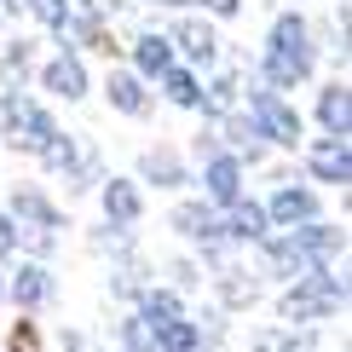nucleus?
I'll return each instance as SVG.
<instances>
[{
  "label": "nucleus",
  "mask_w": 352,
  "mask_h": 352,
  "mask_svg": "<svg viewBox=\"0 0 352 352\" xmlns=\"http://www.w3.org/2000/svg\"><path fill=\"white\" fill-rule=\"evenodd\" d=\"M12 248H18V219L0 214V254H12Z\"/></svg>",
  "instance_id": "obj_27"
},
{
  "label": "nucleus",
  "mask_w": 352,
  "mask_h": 352,
  "mask_svg": "<svg viewBox=\"0 0 352 352\" xmlns=\"http://www.w3.org/2000/svg\"><path fill=\"white\" fill-rule=\"evenodd\" d=\"M341 300H346L341 272L312 266V272H300V277H295V289L283 295V306H277V312H283L289 324H318V318H335V312H341Z\"/></svg>",
  "instance_id": "obj_3"
},
{
  "label": "nucleus",
  "mask_w": 352,
  "mask_h": 352,
  "mask_svg": "<svg viewBox=\"0 0 352 352\" xmlns=\"http://www.w3.org/2000/svg\"><path fill=\"white\" fill-rule=\"evenodd\" d=\"M202 190H208V202L214 208H226V202H237L243 197V162L237 156H208V162H202Z\"/></svg>",
  "instance_id": "obj_8"
},
{
  "label": "nucleus",
  "mask_w": 352,
  "mask_h": 352,
  "mask_svg": "<svg viewBox=\"0 0 352 352\" xmlns=\"http://www.w3.org/2000/svg\"><path fill=\"white\" fill-rule=\"evenodd\" d=\"M168 41H173V47H179V52L190 58V64H214V52H219V35H214L208 23H197V18H190V23H179Z\"/></svg>",
  "instance_id": "obj_16"
},
{
  "label": "nucleus",
  "mask_w": 352,
  "mask_h": 352,
  "mask_svg": "<svg viewBox=\"0 0 352 352\" xmlns=\"http://www.w3.org/2000/svg\"><path fill=\"white\" fill-rule=\"evenodd\" d=\"M0 295H6V277H0Z\"/></svg>",
  "instance_id": "obj_30"
},
{
  "label": "nucleus",
  "mask_w": 352,
  "mask_h": 352,
  "mask_svg": "<svg viewBox=\"0 0 352 352\" xmlns=\"http://www.w3.org/2000/svg\"><path fill=\"white\" fill-rule=\"evenodd\" d=\"M266 219L272 226H306V219H318V197L306 185H277V197L266 202Z\"/></svg>",
  "instance_id": "obj_10"
},
{
  "label": "nucleus",
  "mask_w": 352,
  "mask_h": 352,
  "mask_svg": "<svg viewBox=\"0 0 352 352\" xmlns=\"http://www.w3.org/2000/svg\"><path fill=\"white\" fill-rule=\"evenodd\" d=\"M6 295H12V306H18V312H35V306L52 300V272L41 266V260H23V266L6 277Z\"/></svg>",
  "instance_id": "obj_7"
},
{
  "label": "nucleus",
  "mask_w": 352,
  "mask_h": 352,
  "mask_svg": "<svg viewBox=\"0 0 352 352\" xmlns=\"http://www.w3.org/2000/svg\"><path fill=\"white\" fill-rule=\"evenodd\" d=\"M6 69H12V81H23V69H29V41H12V47H6Z\"/></svg>",
  "instance_id": "obj_26"
},
{
  "label": "nucleus",
  "mask_w": 352,
  "mask_h": 352,
  "mask_svg": "<svg viewBox=\"0 0 352 352\" xmlns=\"http://www.w3.org/2000/svg\"><path fill=\"white\" fill-rule=\"evenodd\" d=\"M185 306L173 289H139V318H151V324H162V318H179Z\"/></svg>",
  "instance_id": "obj_21"
},
{
  "label": "nucleus",
  "mask_w": 352,
  "mask_h": 352,
  "mask_svg": "<svg viewBox=\"0 0 352 352\" xmlns=\"http://www.w3.org/2000/svg\"><path fill=\"white\" fill-rule=\"evenodd\" d=\"M173 231H179L185 243H202V248L226 243V226H219L214 202H179V208H173Z\"/></svg>",
  "instance_id": "obj_6"
},
{
  "label": "nucleus",
  "mask_w": 352,
  "mask_h": 352,
  "mask_svg": "<svg viewBox=\"0 0 352 352\" xmlns=\"http://www.w3.org/2000/svg\"><path fill=\"white\" fill-rule=\"evenodd\" d=\"M156 81H162V93H168L179 110H202V81H197V69H185V64H168Z\"/></svg>",
  "instance_id": "obj_18"
},
{
  "label": "nucleus",
  "mask_w": 352,
  "mask_h": 352,
  "mask_svg": "<svg viewBox=\"0 0 352 352\" xmlns=\"http://www.w3.org/2000/svg\"><path fill=\"white\" fill-rule=\"evenodd\" d=\"M266 243V266L272 277H300L312 266H329L335 254H341V226H329V219H306V226H283V237H260Z\"/></svg>",
  "instance_id": "obj_1"
},
{
  "label": "nucleus",
  "mask_w": 352,
  "mask_h": 352,
  "mask_svg": "<svg viewBox=\"0 0 352 352\" xmlns=\"http://www.w3.org/2000/svg\"><path fill=\"white\" fill-rule=\"evenodd\" d=\"M139 179H151V185L173 190V185H185L190 173H185V162H179L173 151H144V162H139Z\"/></svg>",
  "instance_id": "obj_19"
},
{
  "label": "nucleus",
  "mask_w": 352,
  "mask_h": 352,
  "mask_svg": "<svg viewBox=\"0 0 352 352\" xmlns=\"http://www.w3.org/2000/svg\"><path fill=\"white\" fill-rule=\"evenodd\" d=\"M104 93H110V104L122 110V116H144V110H151V93H144V76H139V69H110Z\"/></svg>",
  "instance_id": "obj_15"
},
{
  "label": "nucleus",
  "mask_w": 352,
  "mask_h": 352,
  "mask_svg": "<svg viewBox=\"0 0 352 352\" xmlns=\"http://www.w3.org/2000/svg\"><path fill=\"white\" fill-rule=\"evenodd\" d=\"M0 127H6V139L18 144V151H41V144L58 133V122H52V116L23 93L18 81H12V93L0 98Z\"/></svg>",
  "instance_id": "obj_4"
},
{
  "label": "nucleus",
  "mask_w": 352,
  "mask_h": 352,
  "mask_svg": "<svg viewBox=\"0 0 352 352\" xmlns=\"http://www.w3.org/2000/svg\"><path fill=\"white\" fill-rule=\"evenodd\" d=\"M248 127L266 144H300V116L277 87H248Z\"/></svg>",
  "instance_id": "obj_5"
},
{
  "label": "nucleus",
  "mask_w": 352,
  "mask_h": 352,
  "mask_svg": "<svg viewBox=\"0 0 352 352\" xmlns=\"http://www.w3.org/2000/svg\"><path fill=\"white\" fill-rule=\"evenodd\" d=\"M12 219H18V226H35V231H58L64 226V214L52 208L47 197H41L35 185H23V190H12V208H6Z\"/></svg>",
  "instance_id": "obj_12"
},
{
  "label": "nucleus",
  "mask_w": 352,
  "mask_h": 352,
  "mask_svg": "<svg viewBox=\"0 0 352 352\" xmlns=\"http://www.w3.org/2000/svg\"><path fill=\"white\" fill-rule=\"evenodd\" d=\"M87 12H93V18H116V12H122V0H87Z\"/></svg>",
  "instance_id": "obj_28"
},
{
  "label": "nucleus",
  "mask_w": 352,
  "mask_h": 352,
  "mask_svg": "<svg viewBox=\"0 0 352 352\" xmlns=\"http://www.w3.org/2000/svg\"><path fill=\"white\" fill-rule=\"evenodd\" d=\"M122 352H162L151 318H127V324H122Z\"/></svg>",
  "instance_id": "obj_22"
},
{
  "label": "nucleus",
  "mask_w": 352,
  "mask_h": 352,
  "mask_svg": "<svg viewBox=\"0 0 352 352\" xmlns=\"http://www.w3.org/2000/svg\"><path fill=\"white\" fill-rule=\"evenodd\" d=\"M64 352H87V341L81 335H64Z\"/></svg>",
  "instance_id": "obj_29"
},
{
  "label": "nucleus",
  "mask_w": 352,
  "mask_h": 352,
  "mask_svg": "<svg viewBox=\"0 0 352 352\" xmlns=\"http://www.w3.org/2000/svg\"><path fill=\"white\" fill-rule=\"evenodd\" d=\"M139 214H144L139 185H133V179H110V185H104V219H110L116 231H127V226H139Z\"/></svg>",
  "instance_id": "obj_14"
},
{
  "label": "nucleus",
  "mask_w": 352,
  "mask_h": 352,
  "mask_svg": "<svg viewBox=\"0 0 352 352\" xmlns=\"http://www.w3.org/2000/svg\"><path fill=\"white\" fill-rule=\"evenodd\" d=\"M254 352H306V341H295V329H266L254 341Z\"/></svg>",
  "instance_id": "obj_24"
},
{
  "label": "nucleus",
  "mask_w": 352,
  "mask_h": 352,
  "mask_svg": "<svg viewBox=\"0 0 352 352\" xmlns=\"http://www.w3.org/2000/svg\"><path fill=\"white\" fill-rule=\"evenodd\" d=\"M318 122H324V133H352V93L341 81L335 87H324V93H318Z\"/></svg>",
  "instance_id": "obj_17"
},
{
  "label": "nucleus",
  "mask_w": 352,
  "mask_h": 352,
  "mask_svg": "<svg viewBox=\"0 0 352 352\" xmlns=\"http://www.w3.org/2000/svg\"><path fill=\"white\" fill-rule=\"evenodd\" d=\"M312 29H306V18H295V12H283V18L272 23V41L266 52H260V76H266V87H300L306 76H312Z\"/></svg>",
  "instance_id": "obj_2"
},
{
  "label": "nucleus",
  "mask_w": 352,
  "mask_h": 352,
  "mask_svg": "<svg viewBox=\"0 0 352 352\" xmlns=\"http://www.w3.org/2000/svg\"><path fill=\"white\" fill-rule=\"evenodd\" d=\"M312 179H324V185H341L352 179V151H346V139L341 133H324L312 144Z\"/></svg>",
  "instance_id": "obj_9"
},
{
  "label": "nucleus",
  "mask_w": 352,
  "mask_h": 352,
  "mask_svg": "<svg viewBox=\"0 0 352 352\" xmlns=\"http://www.w3.org/2000/svg\"><path fill=\"white\" fill-rule=\"evenodd\" d=\"M6 352H41V335H35V324H18V329H12Z\"/></svg>",
  "instance_id": "obj_25"
},
{
  "label": "nucleus",
  "mask_w": 352,
  "mask_h": 352,
  "mask_svg": "<svg viewBox=\"0 0 352 352\" xmlns=\"http://www.w3.org/2000/svg\"><path fill=\"white\" fill-rule=\"evenodd\" d=\"M133 64H139V76H162L173 64V41L168 35H139L133 41Z\"/></svg>",
  "instance_id": "obj_20"
},
{
  "label": "nucleus",
  "mask_w": 352,
  "mask_h": 352,
  "mask_svg": "<svg viewBox=\"0 0 352 352\" xmlns=\"http://www.w3.org/2000/svg\"><path fill=\"white\" fill-rule=\"evenodd\" d=\"M219 226H226V237L231 243H260L272 231V219H266V208H260V202H226V214H219Z\"/></svg>",
  "instance_id": "obj_11"
},
{
  "label": "nucleus",
  "mask_w": 352,
  "mask_h": 352,
  "mask_svg": "<svg viewBox=\"0 0 352 352\" xmlns=\"http://www.w3.org/2000/svg\"><path fill=\"white\" fill-rule=\"evenodd\" d=\"M18 6H23V12H35L47 29H64V23H69V0H18Z\"/></svg>",
  "instance_id": "obj_23"
},
{
  "label": "nucleus",
  "mask_w": 352,
  "mask_h": 352,
  "mask_svg": "<svg viewBox=\"0 0 352 352\" xmlns=\"http://www.w3.org/2000/svg\"><path fill=\"white\" fill-rule=\"evenodd\" d=\"M41 87L58 98H87V69H81V58L76 52H58L47 69H41Z\"/></svg>",
  "instance_id": "obj_13"
}]
</instances>
